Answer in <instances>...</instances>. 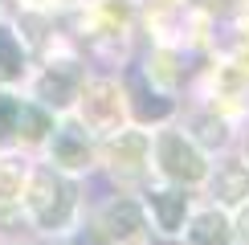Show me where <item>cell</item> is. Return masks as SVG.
I'll return each instance as SVG.
<instances>
[{
  "mask_svg": "<svg viewBox=\"0 0 249 245\" xmlns=\"http://www.w3.org/2000/svg\"><path fill=\"white\" fill-rule=\"evenodd\" d=\"M29 204H33V217H37L41 225L57 229V225H66L70 209H74V188H70L61 176H53V172H37Z\"/></svg>",
  "mask_w": 249,
  "mask_h": 245,
  "instance_id": "1",
  "label": "cell"
},
{
  "mask_svg": "<svg viewBox=\"0 0 249 245\" xmlns=\"http://www.w3.org/2000/svg\"><path fill=\"white\" fill-rule=\"evenodd\" d=\"M160 163L163 172L176 180H204V156L192 147L184 135H176V131H168V135H160Z\"/></svg>",
  "mask_w": 249,
  "mask_h": 245,
  "instance_id": "2",
  "label": "cell"
},
{
  "mask_svg": "<svg viewBox=\"0 0 249 245\" xmlns=\"http://www.w3.org/2000/svg\"><path fill=\"white\" fill-rule=\"evenodd\" d=\"M127 82H131V98H135V115H139V119H163V115H172V102L163 94H155V90H147L143 70H131Z\"/></svg>",
  "mask_w": 249,
  "mask_h": 245,
  "instance_id": "3",
  "label": "cell"
},
{
  "mask_svg": "<svg viewBox=\"0 0 249 245\" xmlns=\"http://www.w3.org/2000/svg\"><path fill=\"white\" fill-rule=\"evenodd\" d=\"M86 135H82L78 127H61L57 135H53V156L66 163V168H82L86 163Z\"/></svg>",
  "mask_w": 249,
  "mask_h": 245,
  "instance_id": "4",
  "label": "cell"
},
{
  "mask_svg": "<svg viewBox=\"0 0 249 245\" xmlns=\"http://www.w3.org/2000/svg\"><path fill=\"white\" fill-rule=\"evenodd\" d=\"M216 196L221 200H245L249 196V168L245 163H225L216 172Z\"/></svg>",
  "mask_w": 249,
  "mask_h": 245,
  "instance_id": "5",
  "label": "cell"
},
{
  "mask_svg": "<svg viewBox=\"0 0 249 245\" xmlns=\"http://www.w3.org/2000/svg\"><path fill=\"white\" fill-rule=\"evenodd\" d=\"M151 209L160 212V225L168 233L180 229V221H184V212H188V196L184 192H155L151 196Z\"/></svg>",
  "mask_w": 249,
  "mask_h": 245,
  "instance_id": "6",
  "label": "cell"
},
{
  "mask_svg": "<svg viewBox=\"0 0 249 245\" xmlns=\"http://www.w3.org/2000/svg\"><path fill=\"white\" fill-rule=\"evenodd\" d=\"M192 241L196 245H229V225H225V217H221V212H204V217H196Z\"/></svg>",
  "mask_w": 249,
  "mask_h": 245,
  "instance_id": "7",
  "label": "cell"
},
{
  "mask_svg": "<svg viewBox=\"0 0 249 245\" xmlns=\"http://www.w3.org/2000/svg\"><path fill=\"white\" fill-rule=\"evenodd\" d=\"M135 229H139V209L127 204V200L110 204V212H107V233L110 237H131Z\"/></svg>",
  "mask_w": 249,
  "mask_h": 245,
  "instance_id": "8",
  "label": "cell"
},
{
  "mask_svg": "<svg viewBox=\"0 0 249 245\" xmlns=\"http://www.w3.org/2000/svg\"><path fill=\"white\" fill-rule=\"evenodd\" d=\"M74 82H78V74H74V70H61V74H45V82H41V94H45L49 102H70V98H74Z\"/></svg>",
  "mask_w": 249,
  "mask_h": 245,
  "instance_id": "9",
  "label": "cell"
},
{
  "mask_svg": "<svg viewBox=\"0 0 249 245\" xmlns=\"http://www.w3.org/2000/svg\"><path fill=\"white\" fill-rule=\"evenodd\" d=\"M0 74L4 78H17L20 74V45L8 29H0Z\"/></svg>",
  "mask_w": 249,
  "mask_h": 245,
  "instance_id": "10",
  "label": "cell"
},
{
  "mask_svg": "<svg viewBox=\"0 0 249 245\" xmlns=\"http://www.w3.org/2000/svg\"><path fill=\"white\" fill-rule=\"evenodd\" d=\"M86 106H90V119L94 122H110V106H119V98H115L110 86H94L90 98H86Z\"/></svg>",
  "mask_w": 249,
  "mask_h": 245,
  "instance_id": "11",
  "label": "cell"
},
{
  "mask_svg": "<svg viewBox=\"0 0 249 245\" xmlns=\"http://www.w3.org/2000/svg\"><path fill=\"white\" fill-rule=\"evenodd\" d=\"M17 192H20V163L0 159V200H13Z\"/></svg>",
  "mask_w": 249,
  "mask_h": 245,
  "instance_id": "12",
  "label": "cell"
},
{
  "mask_svg": "<svg viewBox=\"0 0 249 245\" xmlns=\"http://www.w3.org/2000/svg\"><path fill=\"white\" fill-rule=\"evenodd\" d=\"M17 122L25 127V135H29V139H41V135L49 131V119L41 115L37 106H20V110H17Z\"/></svg>",
  "mask_w": 249,
  "mask_h": 245,
  "instance_id": "13",
  "label": "cell"
},
{
  "mask_svg": "<svg viewBox=\"0 0 249 245\" xmlns=\"http://www.w3.org/2000/svg\"><path fill=\"white\" fill-rule=\"evenodd\" d=\"M17 98H8V94H0V135H8L13 131V122H17Z\"/></svg>",
  "mask_w": 249,
  "mask_h": 245,
  "instance_id": "14",
  "label": "cell"
},
{
  "mask_svg": "<svg viewBox=\"0 0 249 245\" xmlns=\"http://www.w3.org/2000/svg\"><path fill=\"white\" fill-rule=\"evenodd\" d=\"M135 151H143L139 139H119L115 143V159H127V156H135Z\"/></svg>",
  "mask_w": 249,
  "mask_h": 245,
  "instance_id": "15",
  "label": "cell"
}]
</instances>
